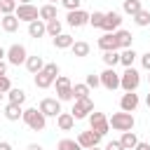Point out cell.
Masks as SVG:
<instances>
[{
	"label": "cell",
	"mask_w": 150,
	"mask_h": 150,
	"mask_svg": "<svg viewBox=\"0 0 150 150\" xmlns=\"http://www.w3.org/2000/svg\"><path fill=\"white\" fill-rule=\"evenodd\" d=\"M26 68H28V73L38 75V73L45 68V61H42V56H28V59H26Z\"/></svg>",
	"instance_id": "23"
},
{
	"label": "cell",
	"mask_w": 150,
	"mask_h": 150,
	"mask_svg": "<svg viewBox=\"0 0 150 150\" xmlns=\"http://www.w3.org/2000/svg\"><path fill=\"white\" fill-rule=\"evenodd\" d=\"M77 143H80V148H82V150H89V148H94V145H98V143H101V136H96L91 129H89V131H80Z\"/></svg>",
	"instance_id": "15"
},
{
	"label": "cell",
	"mask_w": 150,
	"mask_h": 150,
	"mask_svg": "<svg viewBox=\"0 0 150 150\" xmlns=\"http://www.w3.org/2000/svg\"><path fill=\"white\" fill-rule=\"evenodd\" d=\"M16 0H0V14L5 16V14H14L16 12Z\"/></svg>",
	"instance_id": "35"
},
{
	"label": "cell",
	"mask_w": 150,
	"mask_h": 150,
	"mask_svg": "<svg viewBox=\"0 0 150 150\" xmlns=\"http://www.w3.org/2000/svg\"><path fill=\"white\" fill-rule=\"evenodd\" d=\"M96 45H98V49H101V52H120L117 40H115V33H105V35H101Z\"/></svg>",
	"instance_id": "16"
},
{
	"label": "cell",
	"mask_w": 150,
	"mask_h": 150,
	"mask_svg": "<svg viewBox=\"0 0 150 150\" xmlns=\"http://www.w3.org/2000/svg\"><path fill=\"white\" fill-rule=\"evenodd\" d=\"M47 2H49V5H56V2H61V0H47Z\"/></svg>",
	"instance_id": "48"
},
{
	"label": "cell",
	"mask_w": 150,
	"mask_h": 150,
	"mask_svg": "<svg viewBox=\"0 0 150 150\" xmlns=\"http://www.w3.org/2000/svg\"><path fill=\"white\" fill-rule=\"evenodd\" d=\"M115 40H117V47H120V49H129L131 42H134V35H131L129 30L120 28V30H115Z\"/></svg>",
	"instance_id": "18"
},
{
	"label": "cell",
	"mask_w": 150,
	"mask_h": 150,
	"mask_svg": "<svg viewBox=\"0 0 150 150\" xmlns=\"http://www.w3.org/2000/svg\"><path fill=\"white\" fill-rule=\"evenodd\" d=\"M105 150H124V148H122V143H120V141H110V143L105 145Z\"/></svg>",
	"instance_id": "41"
},
{
	"label": "cell",
	"mask_w": 150,
	"mask_h": 150,
	"mask_svg": "<svg viewBox=\"0 0 150 150\" xmlns=\"http://www.w3.org/2000/svg\"><path fill=\"white\" fill-rule=\"evenodd\" d=\"M21 115H23L21 105H16V103H7V105H5V117H7L9 122H16V120H21Z\"/></svg>",
	"instance_id": "24"
},
{
	"label": "cell",
	"mask_w": 150,
	"mask_h": 150,
	"mask_svg": "<svg viewBox=\"0 0 150 150\" xmlns=\"http://www.w3.org/2000/svg\"><path fill=\"white\" fill-rule=\"evenodd\" d=\"M73 42H75V40H73V35H68V33H61V35L54 38V47H56V49H70Z\"/></svg>",
	"instance_id": "27"
},
{
	"label": "cell",
	"mask_w": 150,
	"mask_h": 150,
	"mask_svg": "<svg viewBox=\"0 0 150 150\" xmlns=\"http://www.w3.org/2000/svg\"><path fill=\"white\" fill-rule=\"evenodd\" d=\"M145 103H148V108H150V94H148V96H145Z\"/></svg>",
	"instance_id": "49"
},
{
	"label": "cell",
	"mask_w": 150,
	"mask_h": 150,
	"mask_svg": "<svg viewBox=\"0 0 150 150\" xmlns=\"http://www.w3.org/2000/svg\"><path fill=\"white\" fill-rule=\"evenodd\" d=\"M136 52H134V47H129V49H122L120 52V63L124 66V68H134V61H136Z\"/></svg>",
	"instance_id": "22"
},
{
	"label": "cell",
	"mask_w": 150,
	"mask_h": 150,
	"mask_svg": "<svg viewBox=\"0 0 150 150\" xmlns=\"http://www.w3.org/2000/svg\"><path fill=\"white\" fill-rule=\"evenodd\" d=\"M134 150H150V143H143V141H138Z\"/></svg>",
	"instance_id": "42"
},
{
	"label": "cell",
	"mask_w": 150,
	"mask_h": 150,
	"mask_svg": "<svg viewBox=\"0 0 150 150\" xmlns=\"http://www.w3.org/2000/svg\"><path fill=\"white\" fill-rule=\"evenodd\" d=\"M138 84H141L138 70H136V68H124V73L120 75V87H122L124 91H136Z\"/></svg>",
	"instance_id": "5"
},
{
	"label": "cell",
	"mask_w": 150,
	"mask_h": 150,
	"mask_svg": "<svg viewBox=\"0 0 150 150\" xmlns=\"http://www.w3.org/2000/svg\"><path fill=\"white\" fill-rule=\"evenodd\" d=\"M61 33H63V23H61L59 19H52V21H47V35L56 38V35H61Z\"/></svg>",
	"instance_id": "30"
},
{
	"label": "cell",
	"mask_w": 150,
	"mask_h": 150,
	"mask_svg": "<svg viewBox=\"0 0 150 150\" xmlns=\"http://www.w3.org/2000/svg\"><path fill=\"white\" fill-rule=\"evenodd\" d=\"M108 124H110L115 131H131V129H134V124H136V120H134V115H131V112L120 110V112H112V115L108 117Z\"/></svg>",
	"instance_id": "3"
},
{
	"label": "cell",
	"mask_w": 150,
	"mask_h": 150,
	"mask_svg": "<svg viewBox=\"0 0 150 150\" xmlns=\"http://www.w3.org/2000/svg\"><path fill=\"white\" fill-rule=\"evenodd\" d=\"M56 150H82V148H80V143L73 141V138H61V141L56 143Z\"/></svg>",
	"instance_id": "34"
},
{
	"label": "cell",
	"mask_w": 150,
	"mask_h": 150,
	"mask_svg": "<svg viewBox=\"0 0 150 150\" xmlns=\"http://www.w3.org/2000/svg\"><path fill=\"white\" fill-rule=\"evenodd\" d=\"M5 56H7V49H5V47H0V61H5Z\"/></svg>",
	"instance_id": "46"
},
{
	"label": "cell",
	"mask_w": 150,
	"mask_h": 150,
	"mask_svg": "<svg viewBox=\"0 0 150 150\" xmlns=\"http://www.w3.org/2000/svg\"><path fill=\"white\" fill-rule=\"evenodd\" d=\"M141 66H143V68L150 73V52H145V54L141 56Z\"/></svg>",
	"instance_id": "40"
},
{
	"label": "cell",
	"mask_w": 150,
	"mask_h": 150,
	"mask_svg": "<svg viewBox=\"0 0 150 150\" xmlns=\"http://www.w3.org/2000/svg\"><path fill=\"white\" fill-rule=\"evenodd\" d=\"M38 110H40L45 117H56L59 112H63V110H61V101H59V98H42V101H40V105H38Z\"/></svg>",
	"instance_id": "12"
},
{
	"label": "cell",
	"mask_w": 150,
	"mask_h": 150,
	"mask_svg": "<svg viewBox=\"0 0 150 150\" xmlns=\"http://www.w3.org/2000/svg\"><path fill=\"white\" fill-rule=\"evenodd\" d=\"M19 5H33V0H19Z\"/></svg>",
	"instance_id": "47"
},
{
	"label": "cell",
	"mask_w": 150,
	"mask_h": 150,
	"mask_svg": "<svg viewBox=\"0 0 150 150\" xmlns=\"http://www.w3.org/2000/svg\"><path fill=\"white\" fill-rule=\"evenodd\" d=\"M2 96H5V94H2V91H0V101H2Z\"/></svg>",
	"instance_id": "51"
},
{
	"label": "cell",
	"mask_w": 150,
	"mask_h": 150,
	"mask_svg": "<svg viewBox=\"0 0 150 150\" xmlns=\"http://www.w3.org/2000/svg\"><path fill=\"white\" fill-rule=\"evenodd\" d=\"M89 42H84V40H77V42H73V47H70V52H73V56H77V59H84V56H89Z\"/></svg>",
	"instance_id": "21"
},
{
	"label": "cell",
	"mask_w": 150,
	"mask_h": 150,
	"mask_svg": "<svg viewBox=\"0 0 150 150\" xmlns=\"http://www.w3.org/2000/svg\"><path fill=\"white\" fill-rule=\"evenodd\" d=\"M89 129H91L96 136H101V138H103V136L110 131L108 117H105L103 112H96V110H94V112H89Z\"/></svg>",
	"instance_id": "4"
},
{
	"label": "cell",
	"mask_w": 150,
	"mask_h": 150,
	"mask_svg": "<svg viewBox=\"0 0 150 150\" xmlns=\"http://www.w3.org/2000/svg\"><path fill=\"white\" fill-rule=\"evenodd\" d=\"M26 150H42V145H38V143H30Z\"/></svg>",
	"instance_id": "45"
},
{
	"label": "cell",
	"mask_w": 150,
	"mask_h": 150,
	"mask_svg": "<svg viewBox=\"0 0 150 150\" xmlns=\"http://www.w3.org/2000/svg\"><path fill=\"white\" fill-rule=\"evenodd\" d=\"M56 77H59V66L56 63H45V68L35 75V87L38 89H49Z\"/></svg>",
	"instance_id": "1"
},
{
	"label": "cell",
	"mask_w": 150,
	"mask_h": 150,
	"mask_svg": "<svg viewBox=\"0 0 150 150\" xmlns=\"http://www.w3.org/2000/svg\"><path fill=\"white\" fill-rule=\"evenodd\" d=\"M120 26H122V14L120 12H115V9H110V12H105L103 14V30L105 33H115V30H120Z\"/></svg>",
	"instance_id": "9"
},
{
	"label": "cell",
	"mask_w": 150,
	"mask_h": 150,
	"mask_svg": "<svg viewBox=\"0 0 150 150\" xmlns=\"http://www.w3.org/2000/svg\"><path fill=\"white\" fill-rule=\"evenodd\" d=\"M103 14H105V12H91V14H89V26L101 28V26H103Z\"/></svg>",
	"instance_id": "36"
},
{
	"label": "cell",
	"mask_w": 150,
	"mask_h": 150,
	"mask_svg": "<svg viewBox=\"0 0 150 150\" xmlns=\"http://www.w3.org/2000/svg\"><path fill=\"white\" fill-rule=\"evenodd\" d=\"M122 9L134 16V14H138V12L143 9V5H141V0H124V2H122Z\"/></svg>",
	"instance_id": "29"
},
{
	"label": "cell",
	"mask_w": 150,
	"mask_h": 150,
	"mask_svg": "<svg viewBox=\"0 0 150 150\" xmlns=\"http://www.w3.org/2000/svg\"><path fill=\"white\" fill-rule=\"evenodd\" d=\"M14 16H16L19 21H26V23H30V21L40 19V9H38L35 5H16V12H14Z\"/></svg>",
	"instance_id": "8"
},
{
	"label": "cell",
	"mask_w": 150,
	"mask_h": 150,
	"mask_svg": "<svg viewBox=\"0 0 150 150\" xmlns=\"http://www.w3.org/2000/svg\"><path fill=\"white\" fill-rule=\"evenodd\" d=\"M66 21H68V26H73V28H82V26L89 23V14H87L84 9H73V12H68Z\"/></svg>",
	"instance_id": "13"
},
{
	"label": "cell",
	"mask_w": 150,
	"mask_h": 150,
	"mask_svg": "<svg viewBox=\"0 0 150 150\" xmlns=\"http://www.w3.org/2000/svg\"><path fill=\"white\" fill-rule=\"evenodd\" d=\"M12 66H21V63H26V59H28V52H26V47L23 45H12L9 49H7V56H5Z\"/></svg>",
	"instance_id": "10"
},
{
	"label": "cell",
	"mask_w": 150,
	"mask_h": 150,
	"mask_svg": "<svg viewBox=\"0 0 150 150\" xmlns=\"http://www.w3.org/2000/svg\"><path fill=\"white\" fill-rule=\"evenodd\" d=\"M89 112H94V101L87 96V98H77L75 103H73V110H70V115L75 117V120H84V117H89Z\"/></svg>",
	"instance_id": "7"
},
{
	"label": "cell",
	"mask_w": 150,
	"mask_h": 150,
	"mask_svg": "<svg viewBox=\"0 0 150 150\" xmlns=\"http://www.w3.org/2000/svg\"><path fill=\"white\" fill-rule=\"evenodd\" d=\"M120 143H122V148H124V150H134V148H136V143H138V136H136L134 131H122Z\"/></svg>",
	"instance_id": "25"
},
{
	"label": "cell",
	"mask_w": 150,
	"mask_h": 150,
	"mask_svg": "<svg viewBox=\"0 0 150 150\" xmlns=\"http://www.w3.org/2000/svg\"><path fill=\"white\" fill-rule=\"evenodd\" d=\"M52 19H59V16H56V5H49V2H47V5L40 7V21L47 23V21H52Z\"/></svg>",
	"instance_id": "26"
},
{
	"label": "cell",
	"mask_w": 150,
	"mask_h": 150,
	"mask_svg": "<svg viewBox=\"0 0 150 150\" xmlns=\"http://www.w3.org/2000/svg\"><path fill=\"white\" fill-rule=\"evenodd\" d=\"M87 96H89V87H87L84 82L73 84V101H77V98H87Z\"/></svg>",
	"instance_id": "32"
},
{
	"label": "cell",
	"mask_w": 150,
	"mask_h": 150,
	"mask_svg": "<svg viewBox=\"0 0 150 150\" xmlns=\"http://www.w3.org/2000/svg\"><path fill=\"white\" fill-rule=\"evenodd\" d=\"M19 19L14 16V14H5L2 19H0V26H2V30L5 33H14V30H19Z\"/></svg>",
	"instance_id": "20"
},
{
	"label": "cell",
	"mask_w": 150,
	"mask_h": 150,
	"mask_svg": "<svg viewBox=\"0 0 150 150\" xmlns=\"http://www.w3.org/2000/svg\"><path fill=\"white\" fill-rule=\"evenodd\" d=\"M98 77H101V87H105L108 91L120 89V73H115V68H105Z\"/></svg>",
	"instance_id": "11"
},
{
	"label": "cell",
	"mask_w": 150,
	"mask_h": 150,
	"mask_svg": "<svg viewBox=\"0 0 150 150\" xmlns=\"http://www.w3.org/2000/svg\"><path fill=\"white\" fill-rule=\"evenodd\" d=\"M134 23H136V26H141V28L150 26V12H148V9H141L138 14H134Z\"/></svg>",
	"instance_id": "33"
},
{
	"label": "cell",
	"mask_w": 150,
	"mask_h": 150,
	"mask_svg": "<svg viewBox=\"0 0 150 150\" xmlns=\"http://www.w3.org/2000/svg\"><path fill=\"white\" fill-rule=\"evenodd\" d=\"M84 84H87L89 89H96V87H101V77H98L96 73H89V75L84 77Z\"/></svg>",
	"instance_id": "37"
},
{
	"label": "cell",
	"mask_w": 150,
	"mask_h": 150,
	"mask_svg": "<svg viewBox=\"0 0 150 150\" xmlns=\"http://www.w3.org/2000/svg\"><path fill=\"white\" fill-rule=\"evenodd\" d=\"M148 80H150V75H148Z\"/></svg>",
	"instance_id": "52"
},
{
	"label": "cell",
	"mask_w": 150,
	"mask_h": 150,
	"mask_svg": "<svg viewBox=\"0 0 150 150\" xmlns=\"http://www.w3.org/2000/svg\"><path fill=\"white\" fill-rule=\"evenodd\" d=\"M61 5L68 9V12H73V9H80V5H82V0H61Z\"/></svg>",
	"instance_id": "38"
},
{
	"label": "cell",
	"mask_w": 150,
	"mask_h": 150,
	"mask_svg": "<svg viewBox=\"0 0 150 150\" xmlns=\"http://www.w3.org/2000/svg\"><path fill=\"white\" fill-rule=\"evenodd\" d=\"M136 108H138V94H136V91H124L122 98H120V110L134 112Z\"/></svg>",
	"instance_id": "14"
},
{
	"label": "cell",
	"mask_w": 150,
	"mask_h": 150,
	"mask_svg": "<svg viewBox=\"0 0 150 150\" xmlns=\"http://www.w3.org/2000/svg\"><path fill=\"white\" fill-rule=\"evenodd\" d=\"M89 150H101V148H98V145H94V148H89Z\"/></svg>",
	"instance_id": "50"
},
{
	"label": "cell",
	"mask_w": 150,
	"mask_h": 150,
	"mask_svg": "<svg viewBox=\"0 0 150 150\" xmlns=\"http://www.w3.org/2000/svg\"><path fill=\"white\" fill-rule=\"evenodd\" d=\"M7 98H9V103L23 105V101H26V91H23V89H16V87H12V89L7 91Z\"/></svg>",
	"instance_id": "28"
},
{
	"label": "cell",
	"mask_w": 150,
	"mask_h": 150,
	"mask_svg": "<svg viewBox=\"0 0 150 150\" xmlns=\"http://www.w3.org/2000/svg\"><path fill=\"white\" fill-rule=\"evenodd\" d=\"M9 89H12V82H9V77H7V75H0V91H2V94H7Z\"/></svg>",
	"instance_id": "39"
},
{
	"label": "cell",
	"mask_w": 150,
	"mask_h": 150,
	"mask_svg": "<svg viewBox=\"0 0 150 150\" xmlns=\"http://www.w3.org/2000/svg\"><path fill=\"white\" fill-rule=\"evenodd\" d=\"M0 75H7V63L0 61Z\"/></svg>",
	"instance_id": "44"
},
{
	"label": "cell",
	"mask_w": 150,
	"mask_h": 150,
	"mask_svg": "<svg viewBox=\"0 0 150 150\" xmlns=\"http://www.w3.org/2000/svg\"><path fill=\"white\" fill-rule=\"evenodd\" d=\"M21 120H23V124H26L28 129H33V131H45V127H47V117H45L38 108H26L23 115H21Z\"/></svg>",
	"instance_id": "2"
},
{
	"label": "cell",
	"mask_w": 150,
	"mask_h": 150,
	"mask_svg": "<svg viewBox=\"0 0 150 150\" xmlns=\"http://www.w3.org/2000/svg\"><path fill=\"white\" fill-rule=\"evenodd\" d=\"M0 150H12V145L7 141H0Z\"/></svg>",
	"instance_id": "43"
},
{
	"label": "cell",
	"mask_w": 150,
	"mask_h": 150,
	"mask_svg": "<svg viewBox=\"0 0 150 150\" xmlns=\"http://www.w3.org/2000/svg\"><path fill=\"white\" fill-rule=\"evenodd\" d=\"M28 35L30 38H42V35H47V23L45 21H40V19H35V21H30L28 23Z\"/></svg>",
	"instance_id": "17"
},
{
	"label": "cell",
	"mask_w": 150,
	"mask_h": 150,
	"mask_svg": "<svg viewBox=\"0 0 150 150\" xmlns=\"http://www.w3.org/2000/svg\"><path fill=\"white\" fill-rule=\"evenodd\" d=\"M54 84H56V98L59 101H73V82H70V77L59 75L54 80Z\"/></svg>",
	"instance_id": "6"
},
{
	"label": "cell",
	"mask_w": 150,
	"mask_h": 150,
	"mask_svg": "<svg viewBox=\"0 0 150 150\" xmlns=\"http://www.w3.org/2000/svg\"><path fill=\"white\" fill-rule=\"evenodd\" d=\"M103 63H105V68H115L117 63H120V52H103Z\"/></svg>",
	"instance_id": "31"
},
{
	"label": "cell",
	"mask_w": 150,
	"mask_h": 150,
	"mask_svg": "<svg viewBox=\"0 0 150 150\" xmlns=\"http://www.w3.org/2000/svg\"><path fill=\"white\" fill-rule=\"evenodd\" d=\"M56 127H59L61 131H70V129L75 127V117H73L70 112H59V115H56Z\"/></svg>",
	"instance_id": "19"
}]
</instances>
